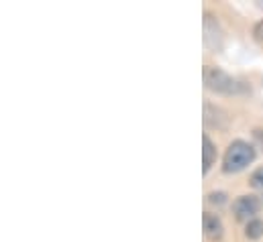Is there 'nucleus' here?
I'll use <instances>...</instances> for the list:
<instances>
[{
	"instance_id": "9b49d317",
	"label": "nucleus",
	"mask_w": 263,
	"mask_h": 242,
	"mask_svg": "<svg viewBox=\"0 0 263 242\" xmlns=\"http://www.w3.org/2000/svg\"><path fill=\"white\" fill-rule=\"evenodd\" d=\"M253 35H255V39H257V41H263V21H259V23L255 25Z\"/></svg>"
},
{
	"instance_id": "6e6552de",
	"label": "nucleus",
	"mask_w": 263,
	"mask_h": 242,
	"mask_svg": "<svg viewBox=\"0 0 263 242\" xmlns=\"http://www.w3.org/2000/svg\"><path fill=\"white\" fill-rule=\"evenodd\" d=\"M245 234H247V238H251V240L261 238L263 236V222L261 220H251V222H247Z\"/></svg>"
},
{
	"instance_id": "20e7f679",
	"label": "nucleus",
	"mask_w": 263,
	"mask_h": 242,
	"mask_svg": "<svg viewBox=\"0 0 263 242\" xmlns=\"http://www.w3.org/2000/svg\"><path fill=\"white\" fill-rule=\"evenodd\" d=\"M204 43L214 51H218L222 47V31H220L218 23L208 12L204 14Z\"/></svg>"
},
{
	"instance_id": "1a4fd4ad",
	"label": "nucleus",
	"mask_w": 263,
	"mask_h": 242,
	"mask_svg": "<svg viewBox=\"0 0 263 242\" xmlns=\"http://www.w3.org/2000/svg\"><path fill=\"white\" fill-rule=\"evenodd\" d=\"M251 185H253L255 189H263V167L255 169V171L251 173Z\"/></svg>"
},
{
	"instance_id": "f03ea898",
	"label": "nucleus",
	"mask_w": 263,
	"mask_h": 242,
	"mask_svg": "<svg viewBox=\"0 0 263 242\" xmlns=\"http://www.w3.org/2000/svg\"><path fill=\"white\" fill-rule=\"evenodd\" d=\"M255 159V149L245 140H233L224 153L222 159V171L224 173H239Z\"/></svg>"
},
{
	"instance_id": "0eeeda50",
	"label": "nucleus",
	"mask_w": 263,
	"mask_h": 242,
	"mask_svg": "<svg viewBox=\"0 0 263 242\" xmlns=\"http://www.w3.org/2000/svg\"><path fill=\"white\" fill-rule=\"evenodd\" d=\"M214 159H216V147H214V143L210 140V136L204 134V136H202V171H204V173L210 171Z\"/></svg>"
},
{
	"instance_id": "9d476101",
	"label": "nucleus",
	"mask_w": 263,
	"mask_h": 242,
	"mask_svg": "<svg viewBox=\"0 0 263 242\" xmlns=\"http://www.w3.org/2000/svg\"><path fill=\"white\" fill-rule=\"evenodd\" d=\"M224 197H227V195H224L222 191H212V193H208V201H210V204H218V206H220V204L227 201Z\"/></svg>"
},
{
	"instance_id": "39448f33",
	"label": "nucleus",
	"mask_w": 263,
	"mask_h": 242,
	"mask_svg": "<svg viewBox=\"0 0 263 242\" xmlns=\"http://www.w3.org/2000/svg\"><path fill=\"white\" fill-rule=\"evenodd\" d=\"M202 224H204V232L210 240H220L222 234H224V228H222V222L216 214H210V212H204L202 216Z\"/></svg>"
},
{
	"instance_id": "7ed1b4c3",
	"label": "nucleus",
	"mask_w": 263,
	"mask_h": 242,
	"mask_svg": "<svg viewBox=\"0 0 263 242\" xmlns=\"http://www.w3.org/2000/svg\"><path fill=\"white\" fill-rule=\"evenodd\" d=\"M259 212V199L253 195H241L233 201V214L241 222H251L255 220V214Z\"/></svg>"
},
{
	"instance_id": "423d86ee",
	"label": "nucleus",
	"mask_w": 263,
	"mask_h": 242,
	"mask_svg": "<svg viewBox=\"0 0 263 242\" xmlns=\"http://www.w3.org/2000/svg\"><path fill=\"white\" fill-rule=\"evenodd\" d=\"M222 120H229V116H227V112L224 110H220L218 106H212L210 102H206L204 104V122L208 124V126H214V128H227V124Z\"/></svg>"
},
{
	"instance_id": "f257e3e1",
	"label": "nucleus",
	"mask_w": 263,
	"mask_h": 242,
	"mask_svg": "<svg viewBox=\"0 0 263 242\" xmlns=\"http://www.w3.org/2000/svg\"><path fill=\"white\" fill-rule=\"evenodd\" d=\"M202 77H204V86L208 90L222 94V96H235V94L247 92V86L243 82H239L237 77L229 75L227 71H222L220 67H214V65H206L202 71Z\"/></svg>"
}]
</instances>
